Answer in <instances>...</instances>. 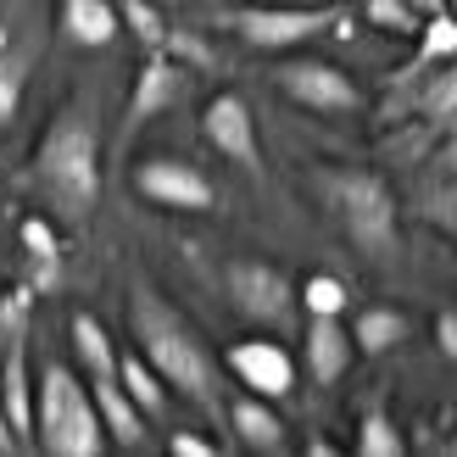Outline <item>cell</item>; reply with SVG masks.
I'll use <instances>...</instances> for the list:
<instances>
[{"label": "cell", "instance_id": "6da1fadb", "mask_svg": "<svg viewBox=\"0 0 457 457\" xmlns=\"http://www.w3.org/2000/svg\"><path fill=\"white\" fill-rule=\"evenodd\" d=\"M34 190L56 223H84L101 201V123L89 101H67L34 151Z\"/></svg>", "mask_w": 457, "mask_h": 457}, {"label": "cell", "instance_id": "7a4b0ae2", "mask_svg": "<svg viewBox=\"0 0 457 457\" xmlns=\"http://www.w3.org/2000/svg\"><path fill=\"white\" fill-rule=\"evenodd\" d=\"M134 340H140L145 362L173 385L179 396H190L195 407H207V413H218V407H223V385H218L212 352L201 346V335L151 285L134 290Z\"/></svg>", "mask_w": 457, "mask_h": 457}, {"label": "cell", "instance_id": "3957f363", "mask_svg": "<svg viewBox=\"0 0 457 457\" xmlns=\"http://www.w3.org/2000/svg\"><path fill=\"white\" fill-rule=\"evenodd\" d=\"M318 195L335 228L346 235L362 257L385 262L396 251V195L379 173L369 168H324L318 173Z\"/></svg>", "mask_w": 457, "mask_h": 457}, {"label": "cell", "instance_id": "277c9868", "mask_svg": "<svg viewBox=\"0 0 457 457\" xmlns=\"http://www.w3.org/2000/svg\"><path fill=\"white\" fill-rule=\"evenodd\" d=\"M34 441L51 452V457H96L106 446L96 396H89V385L67 369V362H45V369H39Z\"/></svg>", "mask_w": 457, "mask_h": 457}, {"label": "cell", "instance_id": "5b68a950", "mask_svg": "<svg viewBox=\"0 0 457 457\" xmlns=\"http://www.w3.org/2000/svg\"><path fill=\"white\" fill-rule=\"evenodd\" d=\"M223 29H235L251 51H295L312 34L335 29V6H290V0H268V6H240L223 17Z\"/></svg>", "mask_w": 457, "mask_h": 457}, {"label": "cell", "instance_id": "8992f818", "mask_svg": "<svg viewBox=\"0 0 457 457\" xmlns=\"http://www.w3.org/2000/svg\"><path fill=\"white\" fill-rule=\"evenodd\" d=\"M273 84H279L295 106L318 112V118H346V112L362 106L357 79L346 73V67L324 62V56H290V62H279V67H273Z\"/></svg>", "mask_w": 457, "mask_h": 457}, {"label": "cell", "instance_id": "52a82bcc", "mask_svg": "<svg viewBox=\"0 0 457 457\" xmlns=\"http://www.w3.org/2000/svg\"><path fill=\"white\" fill-rule=\"evenodd\" d=\"M201 140H207L223 162H235L245 179H262V140H257V118H251L245 96L223 89L201 106Z\"/></svg>", "mask_w": 457, "mask_h": 457}, {"label": "cell", "instance_id": "ba28073f", "mask_svg": "<svg viewBox=\"0 0 457 457\" xmlns=\"http://www.w3.org/2000/svg\"><path fill=\"white\" fill-rule=\"evenodd\" d=\"M228 295H235L240 318H251V324H262V329H285L295 318V285H290V273L273 268V262H257V257L235 262L228 268Z\"/></svg>", "mask_w": 457, "mask_h": 457}, {"label": "cell", "instance_id": "9c48e42d", "mask_svg": "<svg viewBox=\"0 0 457 457\" xmlns=\"http://www.w3.org/2000/svg\"><path fill=\"white\" fill-rule=\"evenodd\" d=\"M134 190H140L151 207H168V212H212L218 207L212 179L190 162H179V156H145V162L134 168Z\"/></svg>", "mask_w": 457, "mask_h": 457}, {"label": "cell", "instance_id": "30bf717a", "mask_svg": "<svg viewBox=\"0 0 457 457\" xmlns=\"http://www.w3.org/2000/svg\"><path fill=\"white\" fill-rule=\"evenodd\" d=\"M228 369L235 379L245 385L251 396H268V402H285L295 391V362L279 340H240V346H228Z\"/></svg>", "mask_w": 457, "mask_h": 457}, {"label": "cell", "instance_id": "8fae6325", "mask_svg": "<svg viewBox=\"0 0 457 457\" xmlns=\"http://www.w3.org/2000/svg\"><path fill=\"white\" fill-rule=\"evenodd\" d=\"M179 96H185V62L168 56L162 45L145 56V67L134 73V96H129V123H145L156 112H168Z\"/></svg>", "mask_w": 457, "mask_h": 457}, {"label": "cell", "instance_id": "7c38bea8", "mask_svg": "<svg viewBox=\"0 0 457 457\" xmlns=\"http://www.w3.org/2000/svg\"><path fill=\"white\" fill-rule=\"evenodd\" d=\"M89 396H96V413H101V429H106L112 446H123V452L145 446V413L118 385V374H96V379H89Z\"/></svg>", "mask_w": 457, "mask_h": 457}, {"label": "cell", "instance_id": "4fadbf2b", "mask_svg": "<svg viewBox=\"0 0 457 457\" xmlns=\"http://www.w3.org/2000/svg\"><path fill=\"white\" fill-rule=\"evenodd\" d=\"M0 407H6L12 441L29 446L34 441V379H29V352L12 340V352L0 357Z\"/></svg>", "mask_w": 457, "mask_h": 457}, {"label": "cell", "instance_id": "5bb4252c", "mask_svg": "<svg viewBox=\"0 0 457 457\" xmlns=\"http://www.w3.org/2000/svg\"><path fill=\"white\" fill-rule=\"evenodd\" d=\"M228 429H235V441L245 452H262V457H279L285 452V419L273 413V402L268 396H240V402H228Z\"/></svg>", "mask_w": 457, "mask_h": 457}, {"label": "cell", "instance_id": "9a60e30c", "mask_svg": "<svg viewBox=\"0 0 457 457\" xmlns=\"http://www.w3.org/2000/svg\"><path fill=\"white\" fill-rule=\"evenodd\" d=\"M352 329L340 318H307V374L318 385H335L352 369Z\"/></svg>", "mask_w": 457, "mask_h": 457}, {"label": "cell", "instance_id": "2e32d148", "mask_svg": "<svg viewBox=\"0 0 457 457\" xmlns=\"http://www.w3.org/2000/svg\"><path fill=\"white\" fill-rule=\"evenodd\" d=\"M118 6L112 0H62V34L84 45V51H101V45L118 39Z\"/></svg>", "mask_w": 457, "mask_h": 457}, {"label": "cell", "instance_id": "e0dca14e", "mask_svg": "<svg viewBox=\"0 0 457 457\" xmlns=\"http://www.w3.org/2000/svg\"><path fill=\"white\" fill-rule=\"evenodd\" d=\"M17 235H22V251H29L34 285H39V290H51V285H56V273H62V240H56V218L29 212V218L17 223Z\"/></svg>", "mask_w": 457, "mask_h": 457}, {"label": "cell", "instance_id": "ac0fdd59", "mask_svg": "<svg viewBox=\"0 0 457 457\" xmlns=\"http://www.w3.org/2000/svg\"><path fill=\"white\" fill-rule=\"evenodd\" d=\"M118 385L134 396V407H140L145 419H162V407H168V379L145 362V352H118Z\"/></svg>", "mask_w": 457, "mask_h": 457}, {"label": "cell", "instance_id": "d6986e66", "mask_svg": "<svg viewBox=\"0 0 457 457\" xmlns=\"http://www.w3.org/2000/svg\"><path fill=\"white\" fill-rule=\"evenodd\" d=\"M67 335H73V352L84 362V374H118V346H112V335L101 329V318L89 312H73V324H67Z\"/></svg>", "mask_w": 457, "mask_h": 457}, {"label": "cell", "instance_id": "ffe728a7", "mask_svg": "<svg viewBox=\"0 0 457 457\" xmlns=\"http://www.w3.org/2000/svg\"><path fill=\"white\" fill-rule=\"evenodd\" d=\"M407 340V318L396 307H369V312H357V324H352V346L362 357H379V352H391Z\"/></svg>", "mask_w": 457, "mask_h": 457}, {"label": "cell", "instance_id": "44dd1931", "mask_svg": "<svg viewBox=\"0 0 457 457\" xmlns=\"http://www.w3.org/2000/svg\"><path fill=\"white\" fill-rule=\"evenodd\" d=\"M295 302H307V318H340L352 307V290L335 279V273H312V279L295 290Z\"/></svg>", "mask_w": 457, "mask_h": 457}, {"label": "cell", "instance_id": "7402d4cb", "mask_svg": "<svg viewBox=\"0 0 457 457\" xmlns=\"http://www.w3.org/2000/svg\"><path fill=\"white\" fill-rule=\"evenodd\" d=\"M118 22L123 29L140 39V45H162L168 39V29H162V6H156V0H118Z\"/></svg>", "mask_w": 457, "mask_h": 457}, {"label": "cell", "instance_id": "603a6c76", "mask_svg": "<svg viewBox=\"0 0 457 457\" xmlns=\"http://www.w3.org/2000/svg\"><path fill=\"white\" fill-rule=\"evenodd\" d=\"M357 452L362 457H402L407 441H402V429L385 419V413H369V419L357 424Z\"/></svg>", "mask_w": 457, "mask_h": 457}, {"label": "cell", "instance_id": "cb8c5ba5", "mask_svg": "<svg viewBox=\"0 0 457 457\" xmlns=\"http://www.w3.org/2000/svg\"><path fill=\"white\" fill-rule=\"evenodd\" d=\"M446 56H457V17L429 12L419 29V62H446Z\"/></svg>", "mask_w": 457, "mask_h": 457}, {"label": "cell", "instance_id": "d4e9b609", "mask_svg": "<svg viewBox=\"0 0 457 457\" xmlns=\"http://www.w3.org/2000/svg\"><path fill=\"white\" fill-rule=\"evenodd\" d=\"M369 22L385 29V34H402V39H419V29H424L413 0H369Z\"/></svg>", "mask_w": 457, "mask_h": 457}, {"label": "cell", "instance_id": "484cf974", "mask_svg": "<svg viewBox=\"0 0 457 457\" xmlns=\"http://www.w3.org/2000/svg\"><path fill=\"white\" fill-rule=\"evenodd\" d=\"M424 118L457 129V67H446V73L429 79V89H424Z\"/></svg>", "mask_w": 457, "mask_h": 457}, {"label": "cell", "instance_id": "4316f807", "mask_svg": "<svg viewBox=\"0 0 457 457\" xmlns=\"http://www.w3.org/2000/svg\"><path fill=\"white\" fill-rule=\"evenodd\" d=\"M17 101H22V56L12 45H0V123L17 118Z\"/></svg>", "mask_w": 457, "mask_h": 457}, {"label": "cell", "instance_id": "83f0119b", "mask_svg": "<svg viewBox=\"0 0 457 457\" xmlns=\"http://www.w3.org/2000/svg\"><path fill=\"white\" fill-rule=\"evenodd\" d=\"M424 218L436 223V228H446V235L457 240V179H441V190L424 195Z\"/></svg>", "mask_w": 457, "mask_h": 457}, {"label": "cell", "instance_id": "f1b7e54d", "mask_svg": "<svg viewBox=\"0 0 457 457\" xmlns=\"http://www.w3.org/2000/svg\"><path fill=\"white\" fill-rule=\"evenodd\" d=\"M168 452H173V457H212L218 446H212L207 436H195V429H173V441H168Z\"/></svg>", "mask_w": 457, "mask_h": 457}, {"label": "cell", "instance_id": "f546056e", "mask_svg": "<svg viewBox=\"0 0 457 457\" xmlns=\"http://www.w3.org/2000/svg\"><path fill=\"white\" fill-rule=\"evenodd\" d=\"M22 312H29V290H12L6 302H0V329H6L12 340L22 335Z\"/></svg>", "mask_w": 457, "mask_h": 457}, {"label": "cell", "instance_id": "4dcf8cb0", "mask_svg": "<svg viewBox=\"0 0 457 457\" xmlns=\"http://www.w3.org/2000/svg\"><path fill=\"white\" fill-rule=\"evenodd\" d=\"M436 346H441V357H452V362H457V307L436 312Z\"/></svg>", "mask_w": 457, "mask_h": 457}, {"label": "cell", "instance_id": "1f68e13d", "mask_svg": "<svg viewBox=\"0 0 457 457\" xmlns=\"http://www.w3.org/2000/svg\"><path fill=\"white\" fill-rule=\"evenodd\" d=\"M0 452H17V441H12V424H6V407H0Z\"/></svg>", "mask_w": 457, "mask_h": 457}, {"label": "cell", "instance_id": "d6a6232c", "mask_svg": "<svg viewBox=\"0 0 457 457\" xmlns=\"http://www.w3.org/2000/svg\"><path fill=\"white\" fill-rule=\"evenodd\" d=\"M413 12H419V17H429V12H446V0H413Z\"/></svg>", "mask_w": 457, "mask_h": 457}, {"label": "cell", "instance_id": "836d02e7", "mask_svg": "<svg viewBox=\"0 0 457 457\" xmlns=\"http://www.w3.org/2000/svg\"><path fill=\"white\" fill-rule=\"evenodd\" d=\"M290 6H340V0H290Z\"/></svg>", "mask_w": 457, "mask_h": 457}, {"label": "cell", "instance_id": "e575fe53", "mask_svg": "<svg viewBox=\"0 0 457 457\" xmlns=\"http://www.w3.org/2000/svg\"><path fill=\"white\" fill-rule=\"evenodd\" d=\"M156 6H168V0H156Z\"/></svg>", "mask_w": 457, "mask_h": 457}]
</instances>
